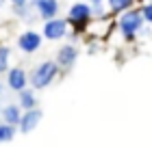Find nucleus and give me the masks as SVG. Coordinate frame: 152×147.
<instances>
[{"mask_svg":"<svg viewBox=\"0 0 152 147\" xmlns=\"http://www.w3.org/2000/svg\"><path fill=\"white\" fill-rule=\"evenodd\" d=\"M0 117H2V123H9V125H15L18 128V123H20V117H22V108L18 106V102L13 104H4L2 108H0Z\"/></svg>","mask_w":152,"mask_h":147,"instance_id":"obj_10","label":"nucleus"},{"mask_svg":"<svg viewBox=\"0 0 152 147\" xmlns=\"http://www.w3.org/2000/svg\"><path fill=\"white\" fill-rule=\"evenodd\" d=\"M28 87V74L22 67H9L7 69V89L13 93H20L22 89Z\"/></svg>","mask_w":152,"mask_h":147,"instance_id":"obj_5","label":"nucleus"},{"mask_svg":"<svg viewBox=\"0 0 152 147\" xmlns=\"http://www.w3.org/2000/svg\"><path fill=\"white\" fill-rule=\"evenodd\" d=\"M59 74H61V67L57 65V61H41L39 65L31 72L28 85H31V89H35V91L48 89L54 80H57Z\"/></svg>","mask_w":152,"mask_h":147,"instance_id":"obj_1","label":"nucleus"},{"mask_svg":"<svg viewBox=\"0 0 152 147\" xmlns=\"http://www.w3.org/2000/svg\"><path fill=\"white\" fill-rule=\"evenodd\" d=\"M78 48H76L74 43H63L57 50V65L61 67V69H72L74 65H76V61H78Z\"/></svg>","mask_w":152,"mask_h":147,"instance_id":"obj_6","label":"nucleus"},{"mask_svg":"<svg viewBox=\"0 0 152 147\" xmlns=\"http://www.w3.org/2000/svg\"><path fill=\"white\" fill-rule=\"evenodd\" d=\"M107 4L111 9V13H124L135 7V0H107Z\"/></svg>","mask_w":152,"mask_h":147,"instance_id":"obj_12","label":"nucleus"},{"mask_svg":"<svg viewBox=\"0 0 152 147\" xmlns=\"http://www.w3.org/2000/svg\"><path fill=\"white\" fill-rule=\"evenodd\" d=\"M11 7H22V4H28V0H9Z\"/></svg>","mask_w":152,"mask_h":147,"instance_id":"obj_18","label":"nucleus"},{"mask_svg":"<svg viewBox=\"0 0 152 147\" xmlns=\"http://www.w3.org/2000/svg\"><path fill=\"white\" fill-rule=\"evenodd\" d=\"M7 4V0H0V9H2V7Z\"/></svg>","mask_w":152,"mask_h":147,"instance_id":"obj_19","label":"nucleus"},{"mask_svg":"<svg viewBox=\"0 0 152 147\" xmlns=\"http://www.w3.org/2000/svg\"><path fill=\"white\" fill-rule=\"evenodd\" d=\"M89 7H91V17H104L107 15L102 2H89Z\"/></svg>","mask_w":152,"mask_h":147,"instance_id":"obj_15","label":"nucleus"},{"mask_svg":"<svg viewBox=\"0 0 152 147\" xmlns=\"http://www.w3.org/2000/svg\"><path fill=\"white\" fill-rule=\"evenodd\" d=\"M141 17H143V22H148V24H152V2H148V4H143L141 7Z\"/></svg>","mask_w":152,"mask_h":147,"instance_id":"obj_16","label":"nucleus"},{"mask_svg":"<svg viewBox=\"0 0 152 147\" xmlns=\"http://www.w3.org/2000/svg\"><path fill=\"white\" fill-rule=\"evenodd\" d=\"M28 4H31V9L37 11V15L44 22L57 17V13H59V0H28Z\"/></svg>","mask_w":152,"mask_h":147,"instance_id":"obj_8","label":"nucleus"},{"mask_svg":"<svg viewBox=\"0 0 152 147\" xmlns=\"http://www.w3.org/2000/svg\"><path fill=\"white\" fill-rule=\"evenodd\" d=\"M41 110L39 108H31V110H22V117H20V123H18V130L22 134H31L33 130L39 125L41 121Z\"/></svg>","mask_w":152,"mask_h":147,"instance_id":"obj_9","label":"nucleus"},{"mask_svg":"<svg viewBox=\"0 0 152 147\" xmlns=\"http://www.w3.org/2000/svg\"><path fill=\"white\" fill-rule=\"evenodd\" d=\"M89 2H104V0H89Z\"/></svg>","mask_w":152,"mask_h":147,"instance_id":"obj_20","label":"nucleus"},{"mask_svg":"<svg viewBox=\"0 0 152 147\" xmlns=\"http://www.w3.org/2000/svg\"><path fill=\"white\" fill-rule=\"evenodd\" d=\"M143 28V17H141V11L139 9H128L124 11L120 20H117V30L122 33V37L126 41H133L139 30Z\"/></svg>","mask_w":152,"mask_h":147,"instance_id":"obj_3","label":"nucleus"},{"mask_svg":"<svg viewBox=\"0 0 152 147\" xmlns=\"http://www.w3.org/2000/svg\"><path fill=\"white\" fill-rule=\"evenodd\" d=\"M18 134V128L15 125H9V123H0V143H9L13 141Z\"/></svg>","mask_w":152,"mask_h":147,"instance_id":"obj_13","label":"nucleus"},{"mask_svg":"<svg viewBox=\"0 0 152 147\" xmlns=\"http://www.w3.org/2000/svg\"><path fill=\"white\" fill-rule=\"evenodd\" d=\"M37 95H35V89L26 87L18 93V106L22 110H31V108H37Z\"/></svg>","mask_w":152,"mask_h":147,"instance_id":"obj_11","label":"nucleus"},{"mask_svg":"<svg viewBox=\"0 0 152 147\" xmlns=\"http://www.w3.org/2000/svg\"><path fill=\"white\" fill-rule=\"evenodd\" d=\"M41 41H44V37H41L37 30H24L18 37V48L24 54H33V52H37L41 48Z\"/></svg>","mask_w":152,"mask_h":147,"instance_id":"obj_7","label":"nucleus"},{"mask_svg":"<svg viewBox=\"0 0 152 147\" xmlns=\"http://www.w3.org/2000/svg\"><path fill=\"white\" fill-rule=\"evenodd\" d=\"M9 59H11V48L0 43V74H7V69H9Z\"/></svg>","mask_w":152,"mask_h":147,"instance_id":"obj_14","label":"nucleus"},{"mask_svg":"<svg viewBox=\"0 0 152 147\" xmlns=\"http://www.w3.org/2000/svg\"><path fill=\"white\" fill-rule=\"evenodd\" d=\"M41 37L48 39V41H59L67 37V33H70V24H67V20H61V17H52V20H46L44 22V28H41Z\"/></svg>","mask_w":152,"mask_h":147,"instance_id":"obj_4","label":"nucleus"},{"mask_svg":"<svg viewBox=\"0 0 152 147\" xmlns=\"http://www.w3.org/2000/svg\"><path fill=\"white\" fill-rule=\"evenodd\" d=\"M4 100H7V85L0 82V108L4 106Z\"/></svg>","mask_w":152,"mask_h":147,"instance_id":"obj_17","label":"nucleus"},{"mask_svg":"<svg viewBox=\"0 0 152 147\" xmlns=\"http://www.w3.org/2000/svg\"><path fill=\"white\" fill-rule=\"evenodd\" d=\"M67 24H70V30L67 33L72 39H78L83 35V28L89 24V20H91V7L89 2H74L70 7V11H67Z\"/></svg>","mask_w":152,"mask_h":147,"instance_id":"obj_2","label":"nucleus"},{"mask_svg":"<svg viewBox=\"0 0 152 147\" xmlns=\"http://www.w3.org/2000/svg\"><path fill=\"white\" fill-rule=\"evenodd\" d=\"M150 2H152V0H150Z\"/></svg>","mask_w":152,"mask_h":147,"instance_id":"obj_21","label":"nucleus"}]
</instances>
